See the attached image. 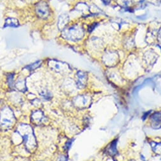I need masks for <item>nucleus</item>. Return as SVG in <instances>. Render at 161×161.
Wrapping results in <instances>:
<instances>
[{
  "label": "nucleus",
  "instance_id": "4468645a",
  "mask_svg": "<svg viewBox=\"0 0 161 161\" xmlns=\"http://www.w3.org/2000/svg\"><path fill=\"white\" fill-rule=\"evenodd\" d=\"M14 75H15V74L14 73H10L7 76V82L8 86H9L10 88H13V87H15V86H14V80H13Z\"/></svg>",
  "mask_w": 161,
  "mask_h": 161
},
{
  "label": "nucleus",
  "instance_id": "9d476101",
  "mask_svg": "<svg viewBox=\"0 0 161 161\" xmlns=\"http://www.w3.org/2000/svg\"><path fill=\"white\" fill-rule=\"evenodd\" d=\"M69 22V17L66 15H63L60 17L58 22V27L60 30L62 31L65 28L66 25Z\"/></svg>",
  "mask_w": 161,
  "mask_h": 161
},
{
  "label": "nucleus",
  "instance_id": "423d86ee",
  "mask_svg": "<svg viewBox=\"0 0 161 161\" xmlns=\"http://www.w3.org/2000/svg\"><path fill=\"white\" fill-rule=\"evenodd\" d=\"M77 85L79 88H83L85 87L86 80H87V76L84 72L79 71L77 73Z\"/></svg>",
  "mask_w": 161,
  "mask_h": 161
},
{
  "label": "nucleus",
  "instance_id": "ddd939ff",
  "mask_svg": "<svg viewBox=\"0 0 161 161\" xmlns=\"http://www.w3.org/2000/svg\"><path fill=\"white\" fill-rule=\"evenodd\" d=\"M41 63L42 62L41 61V60H38V61L34 62L33 63V64H31L30 65H27L26 67H25V69H27L29 71H33L35 69H36L39 67L41 65Z\"/></svg>",
  "mask_w": 161,
  "mask_h": 161
},
{
  "label": "nucleus",
  "instance_id": "9b49d317",
  "mask_svg": "<svg viewBox=\"0 0 161 161\" xmlns=\"http://www.w3.org/2000/svg\"><path fill=\"white\" fill-rule=\"evenodd\" d=\"M15 88L18 89L19 91L24 92L26 91V86H25V81L24 79L20 78V79L17 80V81L15 83Z\"/></svg>",
  "mask_w": 161,
  "mask_h": 161
},
{
  "label": "nucleus",
  "instance_id": "20e7f679",
  "mask_svg": "<svg viewBox=\"0 0 161 161\" xmlns=\"http://www.w3.org/2000/svg\"><path fill=\"white\" fill-rule=\"evenodd\" d=\"M48 65L51 69L59 73H62L63 72L67 71V69L69 68L68 66L65 63L58 61V60H49Z\"/></svg>",
  "mask_w": 161,
  "mask_h": 161
},
{
  "label": "nucleus",
  "instance_id": "7ed1b4c3",
  "mask_svg": "<svg viewBox=\"0 0 161 161\" xmlns=\"http://www.w3.org/2000/svg\"><path fill=\"white\" fill-rule=\"evenodd\" d=\"M8 108H9L8 107L4 108L3 111L1 110V115H0V125L1 127L5 128H9L13 122V114H11L9 117L5 116H7Z\"/></svg>",
  "mask_w": 161,
  "mask_h": 161
},
{
  "label": "nucleus",
  "instance_id": "6e6552de",
  "mask_svg": "<svg viewBox=\"0 0 161 161\" xmlns=\"http://www.w3.org/2000/svg\"><path fill=\"white\" fill-rule=\"evenodd\" d=\"M19 26V22L18 21V20L12 18V17H8V18L6 19L4 26L3 27L6 28L8 27H17Z\"/></svg>",
  "mask_w": 161,
  "mask_h": 161
},
{
  "label": "nucleus",
  "instance_id": "2eb2a0df",
  "mask_svg": "<svg viewBox=\"0 0 161 161\" xmlns=\"http://www.w3.org/2000/svg\"><path fill=\"white\" fill-rule=\"evenodd\" d=\"M39 94L42 98L46 100H50L51 98V94L48 90H42L39 93Z\"/></svg>",
  "mask_w": 161,
  "mask_h": 161
},
{
  "label": "nucleus",
  "instance_id": "1a4fd4ad",
  "mask_svg": "<svg viewBox=\"0 0 161 161\" xmlns=\"http://www.w3.org/2000/svg\"><path fill=\"white\" fill-rule=\"evenodd\" d=\"M117 139L114 140L112 142H111L110 145L107 147V152L108 154L111 156H114L117 153Z\"/></svg>",
  "mask_w": 161,
  "mask_h": 161
},
{
  "label": "nucleus",
  "instance_id": "a211bd4d",
  "mask_svg": "<svg viewBox=\"0 0 161 161\" xmlns=\"http://www.w3.org/2000/svg\"><path fill=\"white\" fill-rule=\"evenodd\" d=\"M114 161H117V160H115V159H114Z\"/></svg>",
  "mask_w": 161,
  "mask_h": 161
},
{
  "label": "nucleus",
  "instance_id": "39448f33",
  "mask_svg": "<svg viewBox=\"0 0 161 161\" xmlns=\"http://www.w3.org/2000/svg\"><path fill=\"white\" fill-rule=\"evenodd\" d=\"M151 127L155 129L161 128V112H156L150 116Z\"/></svg>",
  "mask_w": 161,
  "mask_h": 161
},
{
  "label": "nucleus",
  "instance_id": "f03ea898",
  "mask_svg": "<svg viewBox=\"0 0 161 161\" xmlns=\"http://www.w3.org/2000/svg\"><path fill=\"white\" fill-rule=\"evenodd\" d=\"M35 10L37 15L42 19H46L50 16V11L47 2L41 1L36 5Z\"/></svg>",
  "mask_w": 161,
  "mask_h": 161
},
{
  "label": "nucleus",
  "instance_id": "f257e3e1",
  "mask_svg": "<svg viewBox=\"0 0 161 161\" xmlns=\"http://www.w3.org/2000/svg\"><path fill=\"white\" fill-rule=\"evenodd\" d=\"M84 36V31L81 27L77 25L69 27H65L62 30V36L69 41H76L81 39Z\"/></svg>",
  "mask_w": 161,
  "mask_h": 161
},
{
  "label": "nucleus",
  "instance_id": "0eeeda50",
  "mask_svg": "<svg viewBox=\"0 0 161 161\" xmlns=\"http://www.w3.org/2000/svg\"><path fill=\"white\" fill-rule=\"evenodd\" d=\"M31 120L34 124H40L45 118L44 115L41 110H36L31 114Z\"/></svg>",
  "mask_w": 161,
  "mask_h": 161
},
{
  "label": "nucleus",
  "instance_id": "f3484780",
  "mask_svg": "<svg viewBox=\"0 0 161 161\" xmlns=\"http://www.w3.org/2000/svg\"><path fill=\"white\" fill-rule=\"evenodd\" d=\"M151 113V110H150V111H148V112H145L144 114L143 115V116H142V119L143 120H145V119H146V117H148V116L149 114H150Z\"/></svg>",
  "mask_w": 161,
  "mask_h": 161
},
{
  "label": "nucleus",
  "instance_id": "f8f14e48",
  "mask_svg": "<svg viewBox=\"0 0 161 161\" xmlns=\"http://www.w3.org/2000/svg\"><path fill=\"white\" fill-rule=\"evenodd\" d=\"M152 150L156 153L161 154V142H151L150 143Z\"/></svg>",
  "mask_w": 161,
  "mask_h": 161
},
{
  "label": "nucleus",
  "instance_id": "dca6fc26",
  "mask_svg": "<svg viewBox=\"0 0 161 161\" xmlns=\"http://www.w3.org/2000/svg\"><path fill=\"white\" fill-rule=\"evenodd\" d=\"M72 143H73V140H69V141H67V142H66L65 147V150H67V151L69 150V148L72 145Z\"/></svg>",
  "mask_w": 161,
  "mask_h": 161
}]
</instances>
